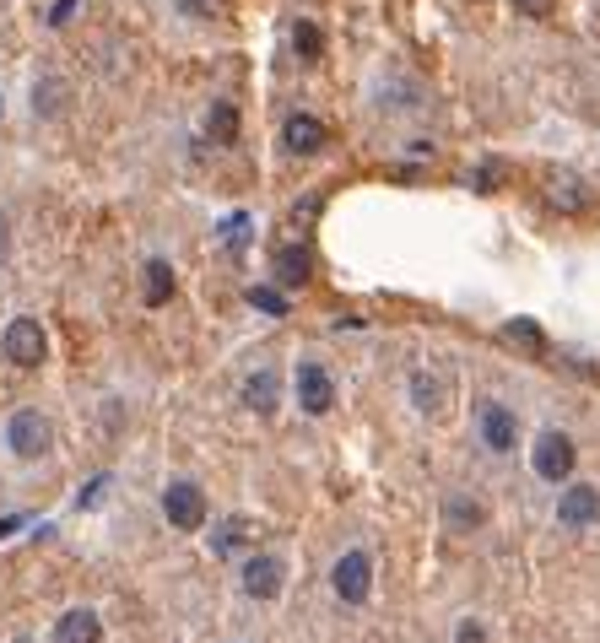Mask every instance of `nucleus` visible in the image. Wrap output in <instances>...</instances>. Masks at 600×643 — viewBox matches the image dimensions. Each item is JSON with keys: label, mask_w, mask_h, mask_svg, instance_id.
I'll list each match as a JSON object with an SVG mask.
<instances>
[{"label": "nucleus", "mask_w": 600, "mask_h": 643, "mask_svg": "<svg viewBox=\"0 0 600 643\" xmlns=\"http://www.w3.org/2000/svg\"><path fill=\"white\" fill-rule=\"evenodd\" d=\"M49 444H55V422H49L44 411H17V417L6 422V449L17 454V460H44Z\"/></svg>", "instance_id": "f257e3e1"}, {"label": "nucleus", "mask_w": 600, "mask_h": 643, "mask_svg": "<svg viewBox=\"0 0 600 643\" xmlns=\"http://www.w3.org/2000/svg\"><path fill=\"white\" fill-rule=\"evenodd\" d=\"M0 352L11 357V363L17 368H38L49 357V336H44V325H38V319H11L6 325V336H0Z\"/></svg>", "instance_id": "f03ea898"}, {"label": "nucleus", "mask_w": 600, "mask_h": 643, "mask_svg": "<svg viewBox=\"0 0 600 643\" xmlns=\"http://www.w3.org/2000/svg\"><path fill=\"white\" fill-rule=\"evenodd\" d=\"M573 460H579V449H573L568 433H541L536 449H530V465H536V476L552 481V487L573 476Z\"/></svg>", "instance_id": "7ed1b4c3"}, {"label": "nucleus", "mask_w": 600, "mask_h": 643, "mask_svg": "<svg viewBox=\"0 0 600 643\" xmlns=\"http://www.w3.org/2000/svg\"><path fill=\"white\" fill-rule=\"evenodd\" d=\"M163 514L173 530H200L206 525V492L195 481H168L163 487Z\"/></svg>", "instance_id": "20e7f679"}, {"label": "nucleus", "mask_w": 600, "mask_h": 643, "mask_svg": "<svg viewBox=\"0 0 600 643\" xmlns=\"http://www.w3.org/2000/svg\"><path fill=\"white\" fill-rule=\"evenodd\" d=\"M330 584H336V595L346 600V606H363L368 589H373V562H368V552H346L336 568H330Z\"/></svg>", "instance_id": "39448f33"}, {"label": "nucleus", "mask_w": 600, "mask_h": 643, "mask_svg": "<svg viewBox=\"0 0 600 643\" xmlns=\"http://www.w3.org/2000/svg\"><path fill=\"white\" fill-rule=\"evenodd\" d=\"M292 384H298V406L309 411V417H325V411L336 406V384H330V373L319 363H298Z\"/></svg>", "instance_id": "423d86ee"}, {"label": "nucleus", "mask_w": 600, "mask_h": 643, "mask_svg": "<svg viewBox=\"0 0 600 643\" xmlns=\"http://www.w3.org/2000/svg\"><path fill=\"white\" fill-rule=\"evenodd\" d=\"M282 584H287L282 557L260 552V557L244 562V595H249V600H276V595H282Z\"/></svg>", "instance_id": "0eeeda50"}, {"label": "nucleus", "mask_w": 600, "mask_h": 643, "mask_svg": "<svg viewBox=\"0 0 600 643\" xmlns=\"http://www.w3.org/2000/svg\"><path fill=\"white\" fill-rule=\"evenodd\" d=\"M600 519V487H568L563 498H557V525L568 530H584Z\"/></svg>", "instance_id": "6e6552de"}, {"label": "nucleus", "mask_w": 600, "mask_h": 643, "mask_svg": "<svg viewBox=\"0 0 600 643\" xmlns=\"http://www.w3.org/2000/svg\"><path fill=\"white\" fill-rule=\"evenodd\" d=\"M482 444L492 454H509L519 444V422H514V411L509 406H498V400H487L482 406Z\"/></svg>", "instance_id": "1a4fd4ad"}, {"label": "nucleus", "mask_w": 600, "mask_h": 643, "mask_svg": "<svg viewBox=\"0 0 600 643\" xmlns=\"http://www.w3.org/2000/svg\"><path fill=\"white\" fill-rule=\"evenodd\" d=\"M276 400H282V373H276V368H255L244 379V406L260 411V417H271Z\"/></svg>", "instance_id": "9d476101"}, {"label": "nucleus", "mask_w": 600, "mask_h": 643, "mask_svg": "<svg viewBox=\"0 0 600 643\" xmlns=\"http://www.w3.org/2000/svg\"><path fill=\"white\" fill-rule=\"evenodd\" d=\"M282 141H287V152H292V157H314L330 136H325V125H319L314 114H292V119H287V130H282Z\"/></svg>", "instance_id": "9b49d317"}, {"label": "nucleus", "mask_w": 600, "mask_h": 643, "mask_svg": "<svg viewBox=\"0 0 600 643\" xmlns=\"http://www.w3.org/2000/svg\"><path fill=\"white\" fill-rule=\"evenodd\" d=\"M55 643H103V622H98V611H87V606L65 611L60 622H55Z\"/></svg>", "instance_id": "f8f14e48"}, {"label": "nucleus", "mask_w": 600, "mask_h": 643, "mask_svg": "<svg viewBox=\"0 0 600 643\" xmlns=\"http://www.w3.org/2000/svg\"><path fill=\"white\" fill-rule=\"evenodd\" d=\"M276 281H282V287H303V281H309V249H303V244H282V249H276Z\"/></svg>", "instance_id": "ddd939ff"}, {"label": "nucleus", "mask_w": 600, "mask_h": 643, "mask_svg": "<svg viewBox=\"0 0 600 643\" xmlns=\"http://www.w3.org/2000/svg\"><path fill=\"white\" fill-rule=\"evenodd\" d=\"M444 395H449L444 373H428V368L411 373V400H417V411H444Z\"/></svg>", "instance_id": "4468645a"}, {"label": "nucleus", "mask_w": 600, "mask_h": 643, "mask_svg": "<svg viewBox=\"0 0 600 643\" xmlns=\"http://www.w3.org/2000/svg\"><path fill=\"white\" fill-rule=\"evenodd\" d=\"M206 136L217 141V146H233V141H238V109H233L228 98L211 103V114H206Z\"/></svg>", "instance_id": "2eb2a0df"}, {"label": "nucleus", "mask_w": 600, "mask_h": 643, "mask_svg": "<svg viewBox=\"0 0 600 643\" xmlns=\"http://www.w3.org/2000/svg\"><path fill=\"white\" fill-rule=\"evenodd\" d=\"M141 292H146V308H163V303L173 298V265H168V260H152V265H146Z\"/></svg>", "instance_id": "dca6fc26"}, {"label": "nucleus", "mask_w": 600, "mask_h": 643, "mask_svg": "<svg viewBox=\"0 0 600 643\" xmlns=\"http://www.w3.org/2000/svg\"><path fill=\"white\" fill-rule=\"evenodd\" d=\"M482 514H487V508L476 503V498H465V492H455V498L444 503V525H449V530H471V525H482Z\"/></svg>", "instance_id": "f3484780"}, {"label": "nucleus", "mask_w": 600, "mask_h": 643, "mask_svg": "<svg viewBox=\"0 0 600 643\" xmlns=\"http://www.w3.org/2000/svg\"><path fill=\"white\" fill-rule=\"evenodd\" d=\"M552 206H563V211H584V206H590V190H584V184L573 179V173H557V179H552Z\"/></svg>", "instance_id": "a211bd4d"}, {"label": "nucleus", "mask_w": 600, "mask_h": 643, "mask_svg": "<svg viewBox=\"0 0 600 643\" xmlns=\"http://www.w3.org/2000/svg\"><path fill=\"white\" fill-rule=\"evenodd\" d=\"M292 49H298L303 65H314L319 55H325V33H319L314 22H298V28H292Z\"/></svg>", "instance_id": "6ab92c4d"}, {"label": "nucleus", "mask_w": 600, "mask_h": 643, "mask_svg": "<svg viewBox=\"0 0 600 643\" xmlns=\"http://www.w3.org/2000/svg\"><path fill=\"white\" fill-rule=\"evenodd\" d=\"M60 98H65V87L55 82V76H44V82L33 87V114H44V119H49V114L60 109Z\"/></svg>", "instance_id": "aec40b11"}, {"label": "nucleus", "mask_w": 600, "mask_h": 643, "mask_svg": "<svg viewBox=\"0 0 600 643\" xmlns=\"http://www.w3.org/2000/svg\"><path fill=\"white\" fill-rule=\"evenodd\" d=\"M249 519H228V525H222V535H217V552H233V546H244L249 541Z\"/></svg>", "instance_id": "412c9836"}, {"label": "nucleus", "mask_w": 600, "mask_h": 643, "mask_svg": "<svg viewBox=\"0 0 600 643\" xmlns=\"http://www.w3.org/2000/svg\"><path fill=\"white\" fill-rule=\"evenodd\" d=\"M249 303H255L260 314H287V298H282V292H271V287H249Z\"/></svg>", "instance_id": "4be33fe9"}, {"label": "nucleus", "mask_w": 600, "mask_h": 643, "mask_svg": "<svg viewBox=\"0 0 600 643\" xmlns=\"http://www.w3.org/2000/svg\"><path fill=\"white\" fill-rule=\"evenodd\" d=\"M509 341H519V346H530V352H546V341H541V330L536 325H525V319H514L509 330H503Z\"/></svg>", "instance_id": "5701e85b"}, {"label": "nucleus", "mask_w": 600, "mask_h": 643, "mask_svg": "<svg viewBox=\"0 0 600 643\" xmlns=\"http://www.w3.org/2000/svg\"><path fill=\"white\" fill-rule=\"evenodd\" d=\"M244 238H249V217L238 211V217L222 222V244H228V249H244Z\"/></svg>", "instance_id": "b1692460"}, {"label": "nucleus", "mask_w": 600, "mask_h": 643, "mask_svg": "<svg viewBox=\"0 0 600 643\" xmlns=\"http://www.w3.org/2000/svg\"><path fill=\"white\" fill-rule=\"evenodd\" d=\"M76 11H82V0H55V6H49V28H65Z\"/></svg>", "instance_id": "393cba45"}, {"label": "nucleus", "mask_w": 600, "mask_h": 643, "mask_svg": "<svg viewBox=\"0 0 600 643\" xmlns=\"http://www.w3.org/2000/svg\"><path fill=\"white\" fill-rule=\"evenodd\" d=\"M217 6H222V0H179L184 17H217Z\"/></svg>", "instance_id": "a878e982"}, {"label": "nucleus", "mask_w": 600, "mask_h": 643, "mask_svg": "<svg viewBox=\"0 0 600 643\" xmlns=\"http://www.w3.org/2000/svg\"><path fill=\"white\" fill-rule=\"evenodd\" d=\"M514 11H519V17H546L552 0H514Z\"/></svg>", "instance_id": "bb28decb"}, {"label": "nucleus", "mask_w": 600, "mask_h": 643, "mask_svg": "<svg viewBox=\"0 0 600 643\" xmlns=\"http://www.w3.org/2000/svg\"><path fill=\"white\" fill-rule=\"evenodd\" d=\"M103 487H109V476H92V481H87V492H82V508L98 503V498H103Z\"/></svg>", "instance_id": "cd10ccee"}, {"label": "nucleus", "mask_w": 600, "mask_h": 643, "mask_svg": "<svg viewBox=\"0 0 600 643\" xmlns=\"http://www.w3.org/2000/svg\"><path fill=\"white\" fill-rule=\"evenodd\" d=\"M455 643H487V633H482V627H476V622H465L460 633H455Z\"/></svg>", "instance_id": "c85d7f7f"}, {"label": "nucleus", "mask_w": 600, "mask_h": 643, "mask_svg": "<svg viewBox=\"0 0 600 643\" xmlns=\"http://www.w3.org/2000/svg\"><path fill=\"white\" fill-rule=\"evenodd\" d=\"M6 254H11V222H6V211H0V265H6Z\"/></svg>", "instance_id": "c756f323"}, {"label": "nucleus", "mask_w": 600, "mask_h": 643, "mask_svg": "<svg viewBox=\"0 0 600 643\" xmlns=\"http://www.w3.org/2000/svg\"><path fill=\"white\" fill-rule=\"evenodd\" d=\"M11 643H33V638H11Z\"/></svg>", "instance_id": "7c9ffc66"}, {"label": "nucleus", "mask_w": 600, "mask_h": 643, "mask_svg": "<svg viewBox=\"0 0 600 643\" xmlns=\"http://www.w3.org/2000/svg\"><path fill=\"white\" fill-rule=\"evenodd\" d=\"M0 114H6V103H0Z\"/></svg>", "instance_id": "2f4dec72"}]
</instances>
